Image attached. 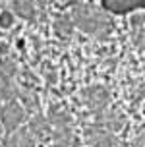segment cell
I'll list each match as a JSON object with an SVG mask.
<instances>
[{
    "instance_id": "6da1fadb",
    "label": "cell",
    "mask_w": 145,
    "mask_h": 147,
    "mask_svg": "<svg viewBox=\"0 0 145 147\" xmlns=\"http://www.w3.org/2000/svg\"><path fill=\"white\" fill-rule=\"evenodd\" d=\"M72 22L83 33H89V35H95V37H107L109 31H112V25H110L109 18L103 12L95 10L93 6H87V4L74 8Z\"/></svg>"
},
{
    "instance_id": "7a4b0ae2",
    "label": "cell",
    "mask_w": 145,
    "mask_h": 147,
    "mask_svg": "<svg viewBox=\"0 0 145 147\" xmlns=\"http://www.w3.org/2000/svg\"><path fill=\"white\" fill-rule=\"evenodd\" d=\"M81 99H83V103H85L91 110L101 112V110L109 105L110 93L103 87V85H91V87H87V89L81 91Z\"/></svg>"
},
{
    "instance_id": "3957f363",
    "label": "cell",
    "mask_w": 145,
    "mask_h": 147,
    "mask_svg": "<svg viewBox=\"0 0 145 147\" xmlns=\"http://www.w3.org/2000/svg\"><path fill=\"white\" fill-rule=\"evenodd\" d=\"M0 116H2V124H4V128H6L8 132H14L16 128H20L22 122L25 120V110H23V107L20 103L8 101V103L2 107Z\"/></svg>"
},
{
    "instance_id": "277c9868",
    "label": "cell",
    "mask_w": 145,
    "mask_h": 147,
    "mask_svg": "<svg viewBox=\"0 0 145 147\" xmlns=\"http://www.w3.org/2000/svg\"><path fill=\"white\" fill-rule=\"evenodd\" d=\"M101 2L103 8L110 14H128L145 8V0H101Z\"/></svg>"
},
{
    "instance_id": "5b68a950",
    "label": "cell",
    "mask_w": 145,
    "mask_h": 147,
    "mask_svg": "<svg viewBox=\"0 0 145 147\" xmlns=\"http://www.w3.org/2000/svg\"><path fill=\"white\" fill-rule=\"evenodd\" d=\"M87 141L91 147H118L114 134L107 132L103 128H91L87 130Z\"/></svg>"
},
{
    "instance_id": "8992f818",
    "label": "cell",
    "mask_w": 145,
    "mask_h": 147,
    "mask_svg": "<svg viewBox=\"0 0 145 147\" xmlns=\"http://www.w3.org/2000/svg\"><path fill=\"white\" fill-rule=\"evenodd\" d=\"M4 147H35V138L25 128H16L4 140Z\"/></svg>"
},
{
    "instance_id": "52a82bcc",
    "label": "cell",
    "mask_w": 145,
    "mask_h": 147,
    "mask_svg": "<svg viewBox=\"0 0 145 147\" xmlns=\"http://www.w3.org/2000/svg\"><path fill=\"white\" fill-rule=\"evenodd\" d=\"M99 122L105 126V130L107 132H118L124 124H126V120L124 116L118 112V110H110V112H103L101 116H99Z\"/></svg>"
},
{
    "instance_id": "ba28073f",
    "label": "cell",
    "mask_w": 145,
    "mask_h": 147,
    "mask_svg": "<svg viewBox=\"0 0 145 147\" xmlns=\"http://www.w3.org/2000/svg\"><path fill=\"white\" fill-rule=\"evenodd\" d=\"M52 138H54V145L56 147H74V134H72L70 124L54 126Z\"/></svg>"
},
{
    "instance_id": "9c48e42d",
    "label": "cell",
    "mask_w": 145,
    "mask_h": 147,
    "mask_svg": "<svg viewBox=\"0 0 145 147\" xmlns=\"http://www.w3.org/2000/svg\"><path fill=\"white\" fill-rule=\"evenodd\" d=\"M12 12H14L18 18L27 20V22H33L35 16H37L35 6H33L31 0H14V2H12Z\"/></svg>"
},
{
    "instance_id": "30bf717a",
    "label": "cell",
    "mask_w": 145,
    "mask_h": 147,
    "mask_svg": "<svg viewBox=\"0 0 145 147\" xmlns=\"http://www.w3.org/2000/svg\"><path fill=\"white\" fill-rule=\"evenodd\" d=\"M29 132H31V136H33V138H41V140H45V138L49 136V132H51L49 118H45V116H35L33 120H31Z\"/></svg>"
},
{
    "instance_id": "8fae6325",
    "label": "cell",
    "mask_w": 145,
    "mask_h": 147,
    "mask_svg": "<svg viewBox=\"0 0 145 147\" xmlns=\"http://www.w3.org/2000/svg\"><path fill=\"white\" fill-rule=\"evenodd\" d=\"M18 72V66L12 58H0V80L2 81H12V78Z\"/></svg>"
},
{
    "instance_id": "7c38bea8",
    "label": "cell",
    "mask_w": 145,
    "mask_h": 147,
    "mask_svg": "<svg viewBox=\"0 0 145 147\" xmlns=\"http://www.w3.org/2000/svg\"><path fill=\"white\" fill-rule=\"evenodd\" d=\"M18 95V89L14 87L12 81H2L0 80V101H14V97Z\"/></svg>"
},
{
    "instance_id": "4fadbf2b",
    "label": "cell",
    "mask_w": 145,
    "mask_h": 147,
    "mask_svg": "<svg viewBox=\"0 0 145 147\" xmlns=\"http://www.w3.org/2000/svg\"><path fill=\"white\" fill-rule=\"evenodd\" d=\"M54 29H56V33L60 37H68L70 33H72V29H74V22L70 20V18H58L56 20V23H54Z\"/></svg>"
},
{
    "instance_id": "5bb4252c",
    "label": "cell",
    "mask_w": 145,
    "mask_h": 147,
    "mask_svg": "<svg viewBox=\"0 0 145 147\" xmlns=\"http://www.w3.org/2000/svg\"><path fill=\"white\" fill-rule=\"evenodd\" d=\"M12 22H14V18H12L10 12H2L0 14V27H10Z\"/></svg>"
},
{
    "instance_id": "9a60e30c",
    "label": "cell",
    "mask_w": 145,
    "mask_h": 147,
    "mask_svg": "<svg viewBox=\"0 0 145 147\" xmlns=\"http://www.w3.org/2000/svg\"><path fill=\"white\" fill-rule=\"evenodd\" d=\"M136 43H138L139 47H141V49L145 51V31H141V33L138 35V39H136Z\"/></svg>"
},
{
    "instance_id": "2e32d148",
    "label": "cell",
    "mask_w": 145,
    "mask_h": 147,
    "mask_svg": "<svg viewBox=\"0 0 145 147\" xmlns=\"http://www.w3.org/2000/svg\"><path fill=\"white\" fill-rule=\"evenodd\" d=\"M136 145L138 147H145V132L141 136H138V140H136Z\"/></svg>"
},
{
    "instance_id": "e0dca14e",
    "label": "cell",
    "mask_w": 145,
    "mask_h": 147,
    "mask_svg": "<svg viewBox=\"0 0 145 147\" xmlns=\"http://www.w3.org/2000/svg\"><path fill=\"white\" fill-rule=\"evenodd\" d=\"M39 2H47V0H39Z\"/></svg>"
}]
</instances>
